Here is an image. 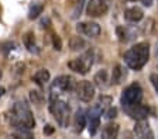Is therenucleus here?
Segmentation results:
<instances>
[{
	"instance_id": "nucleus-1",
	"label": "nucleus",
	"mask_w": 158,
	"mask_h": 139,
	"mask_svg": "<svg viewBox=\"0 0 158 139\" xmlns=\"http://www.w3.org/2000/svg\"><path fill=\"white\" fill-rule=\"evenodd\" d=\"M124 63L130 69L140 70L150 59V45L147 42H140L131 46L124 52Z\"/></svg>"
},
{
	"instance_id": "nucleus-2",
	"label": "nucleus",
	"mask_w": 158,
	"mask_h": 139,
	"mask_svg": "<svg viewBox=\"0 0 158 139\" xmlns=\"http://www.w3.org/2000/svg\"><path fill=\"white\" fill-rule=\"evenodd\" d=\"M11 125L14 128H27L33 129L35 126V119L30 107L24 101H17L11 108Z\"/></svg>"
},
{
	"instance_id": "nucleus-3",
	"label": "nucleus",
	"mask_w": 158,
	"mask_h": 139,
	"mask_svg": "<svg viewBox=\"0 0 158 139\" xmlns=\"http://www.w3.org/2000/svg\"><path fill=\"white\" fill-rule=\"evenodd\" d=\"M49 111L54 115L55 121L58 122L59 126L66 128L69 125V119H71V107L66 101L61 100L59 97H49Z\"/></svg>"
},
{
	"instance_id": "nucleus-4",
	"label": "nucleus",
	"mask_w": 158,
	"mask_h": 139,
	"mask_svg": "<svg viewBox=\"0 0 158 139\" xmlns=\"http://www.w3.org/2000/svg\"><path fill=\"white\" fill-rule=\"evenodd\" d=\"M75 87L76 80L72 76H68V75L58 76L51 86V97H58V94H61V93L72 91V90H75Z\"/></svg>"
},
{
	"instance_id": "nucleus-5",
	"label": "nucleus",
	"mask_w": 158,
	"mask_h": 139,
	"mask_svg": "<svg viewBox=\"0 0 158 139\" xmlns=\"http://www.w3.org/2000/svg\"><path fill=\"white\" fill-rule=\"evenodd\" d=\"M93 65V52L92 51H86L85 53H82L79 58L71 60L68 63V66L73 70V72L79 73V75H86L90 70Z\"/></svg>"
},
{
	"instance_id": "nucleus-6",
	"label": "nucleus",
	"mask_w": 158,
	"mask_h": 139,
	"mask_svg": "<svg viewBox=\"0 0 158 139\" xmlns=\"http://www.w3.org/2000/svg\"><path fill=\"white\" fill-rule=\"evenodd\" d=\"M141 98H143V89L140 87L138 83H133V84L127 86L123 90L120 101H122L123 107H128V106H133V104L141 103Z\"/></svg>"
},
{
	"instance_id": "nucleus-7",
	"label": "nucleus",
	"mask_w": 158,
	"mask_h": 139,
	"mask_svg": "<svg viewBox=\"0 0 158 139\" xmlns=\"http://www.w3.org/2000/svg\"><path fill=\"white\" fill-rule=\"evenodd\" d=\"M75 93L81 101L83 103H89L90 100L95 97V84L89 80H82V82L76 83Z\"/></svg>"
},
{
	"instance_id": "nucleus-8",
	"label": "nucleus",
	"mask_w": 158,
	"mask_h": 139,
	"mask_svg": "<svg viewBox=\"0 0 158 139\" xmlns=\"http://www.w3.org/2000/svg\"><path fill=\"white\" fill-rule=\"evenodd\" d=\"M103 113V107L100 103L95 104L92 108L86 113V118H88V125H89V133L95 135L98 132V128L100 125V115Z\"/></svg>"
},
{
	"instance_id": "nucleus-9",
	"label": "nucleus",
	"mask_w": 158,
	"mask_h": 139,
	"mask_svg": "<svg viewBox=\"0 0 158 139\" xmlns=\"http://www.w3.org/2000/svg\"><path fill=\"white\" fill-rule=\"evenodd\" d=\"M110 0H89L86 4V13L90 17H102L109 11Z\"/></svg>"
},
{
	"instance_id": "nucleus-10",
	"label": "nucleus",
	"mask_w": 158,
	"mask_h": 139,
	"mask_svg": "<svg viewBox=\"0 0 158 139\" xmlns=\"http://www.w3.org/2000/svg\"><path fill=\"white\" fill-rule=\"evenodd\" d=\"M76 31L81 35H85L88 38H96L100 35V27L99 24L92 23V21H85V23H79L76 25Z\"/></svg>"
},
{
	"instance_id": "nucleus-11",
	"label": "nucleus",
	"mask_w": 158,
	"mask_h": 139,
	"mask_svg": "<svg viewBox=\"0 0 158 139\" xmlns=\"http://www.w3.org/2000/svg\"><path fill=\"white\" fill-rule=\"evenodd\" d=\"M124 111L131 117L133 119L138 121V119H147L148 114H150V108L145 106H143L141 103H137V104H133V106H128V107H123Z\"/></svg>"
},
{
	"instance_id": "nucleus-12",
	"label": "nucleus",
	"mask_w": 158,
	"mask_h": 139,
	"mask_svg": "<svg viewBox=\"0 0 158 139\" xmlns=\"http://www.w3.org/2000/svg\"><path fill=\"white\" fill-rule=\"evenodd\" d=\"M134 133L138 138H154V132H152L150 124L147 122V119H138L134 126Z\"/></svg>"
},
{
	"instance_id": "nucleus-13",
	"label": "nucleus",
	"mask_w": 158,
	"mask_h": 139,
	"mask_svg": "<svg viewBox=\"0 0 158 139\" xmlns=\"http://www.w3.org/2000/svg\"><path fill=\"white\" fill-rule=\"evenodd\" d=\"M143 17H144V13L140 7H130L124 11V18L128 23H138L143 20Z\"/></svg>"
},
{
	"instance_id": "nucleus-14",
	"label": "nucleus",
	"mask_w": 158,
	"mask_h": 139,
	"mask_svg": "<svg viewBox=\"0 0 158 139\" xmlns=\"http://www.w3.org/2000/svg\"><path fill=\"white\" fill-rule=\"evenodd\" d=\"M137 35L135 28H128V27H117V37L122 42H128V41L134 40Z\"/></svg>"
},
{
	"instance_id": "nucleus-15",
	"label": "nucleus",
	"mask_w": 158,
	"mask_h": 139,
	"mask_svg": "<svg viewBox=\"0 0 158 139\" xmlns=\"http://www.w3.org/2000/svg\"><path fill=\"white\" fill-rule=\"evenodd\" d=\"M88 124V118H86V111L83 110H78L73 117V125H75V132H82L83 128Z\"/></svg>"
},
{
	"instance_id": "nucleus-16",
	"label": "nucleus",
	"mask_w": 158,
	"mask_h": 139,
	"mask_svg": "<svg viewBox=\"0 0 158 139\" xmlns=\"http://www.w3.org/2000/svg\"><path fill=\"white\" fill-rule=\"evenodd\" d=\"M118 133V125L114 122H109L102 128V136L105 139H112L116 138Z\"/></svg>"
},
{
	"instance_id": "nucleus-17",
	"label": "nucleus",
	"mask_w": 158,
	"mask_h": 139,
	"mask_svg": "<svg viewBox=\"0 0 158 139\" xmlns=\"http://www.w3.org/2000/svg\"><path fill=\"white\" fill-rule=\"evenodd\" d=\"M95 84L99 87V89H106L109 86V76H107V72L105 69L103 70H99L98 73L95 75V79H93Z\"/></svg>"
},
{
	"instance_id": "nucleus-18",
	"label": "nucleus",
	"mask_w": 158,
	"mask_h": 139,
	"mask_svg": "<svg viewBox=\"0 0 158 139\" xmlns=\"http://www.w3.org/2000/svg\"><path fill=\"white\" fill-rule=\"evenodd\" d=\"M49 72L47 69H40L38 72L33 76V80L38 84V86H45L47 83L49 82Z\"/></svg>"
},
{
	"instance_id": "nucleus-19",
	"label": "nucleus",
	"mask_w": 158,
	"mask_h": 139,
	"mask_svg": "<svg viewBox=\"0 0 158 139\" xmlns=\"http://www.w3.org/2000/svg\"><path fill=\"white\" fill-rule=\"evenodd\" d=\"M24 45H26V48L31 53H38L40 52L38 46H37V44H35V38H34V35L31 33H27L26 35H24Z\"/></svg>"
},
{
	"instance_id": "nucleus-20",
	"label": "nucleus",
	"mask_w": 158,
	"mask_h": 139,
	"mask_svg": "<svg viewBox=\"0 0 158 139\" xmlns=\"http://www.w3.org/2000/svg\"><path fill=\"white\" fill-rule=\"evenodd\" d=\"M124 77H126V73H124V70H123V68L120 66V65L114 66V69H113V73H112V83H114V84H118V83L122 82Z\"/></svg>"
},
{
	"instance_id": "nucleus-21",
	"label": "nucleus",
	"mask_w": 158,
	"mask_h": 139,
	"mask_svg": "<svg viewBox=\"0 0 158 139\" xmlns=\"http://www.w3.org/2000/svg\"><path fill=\"white\" fill-rule=\"evenodd\" d=\"M43 10H44V6L41 3L31 4V7H30V10H28V18H30V20H34V18H37L40 14L43 13Z\"/></svg>"
},
{
	"instance_id": "nucleus-22",
	"label": "nucleus",
	"mask_w": 158,
	"mask_h": 139,
	"mask_svg": "<svg viewBox=\"0 0 158 139\" xmlns=\"http://www.w3.org/2000/svg\"><path fill=\"white\" fill-rule=\"evenodd\" d=\"M69 45H71V49L72 51H79L85 46V41L81 37H73L72 40H71V42H69Z\"/></svg>"
},
{
	"instance_id": "nucleus-23",
	"label": "nucleus",
	"mask_w": 158,
	"mask_h": 139,
	"mask_svg": "<svg viewBox=\"0 0 158 139\" xmlns=\"http://www.w3.org/2000/svg\"><path fill=\"white\" fill-rule=\"evenodd\" d=\"M117 115V110L114 108V107H110V108L107 110V111H106L105 113V117L107 119H112V118H114V117Z\"/></svg>"
},
{
	"instance_id": "nucleus-24",
	"label": "nucleus",
	"mask_w": 158,
	"mask_h": 139,
	"mask_svg": "<svg viewBox=\"0 0 158 139\" xmlns=\"http://www.w3.org/2000/svg\"><path fill=\"white\" fill-rule=\"evenodd\" d=\"M150 82H151V84L154 86L155 91L158 94V73H152L151 76H150Z\"/></svg>"
},
{
	"instance_id": "nucleus-25",
	"label": "nucleus",
	"mask_w": 158,
	"mask_h": 139,
	"mask_svg": "<svg viewBox=\"0 0 158 139\" xmlns=\"http://www.w3.org/2000/svg\"><path fill=\"white\" fill-rule=\"evenodd\" d=\"M52 42H54V48H55L56 51H61V48H62V42H61V40H59L58 35L52 37Z\"/></svg>"
},
{
	"instance_id": "nucleus-26",
	"label": "nucleus",
	"mask_w": 158,
	"mask_h": 139,
	"mask_svg": "<svg viewBox=\"0 0 158 139\" xmlns=\"http://www.w3.org/2000/svg\"><path fill=\"white\" fill-rule=\"evenodd\" d=\"M54 129L51 128V125H47L45 128H44V133H47V135H49V133H52Z\"/></svg>"
},
{
	"instance_id": "nucleus-27",
	"label": "nucleus",
	"mask_w": 158,
	"mask_h": 139,
	"mask_svg": "<svg viewBox=\"0 0 158 139\" xmlns=\"http://www.w3.org/2000/svg\"><path fill=\"white\" fill-rule=\"evenodd\" d=\"M4 91H6V90H4V87H2V86H0V98H2V97H3Z\"/></svg>"
},
{
	"instance_id": "nucleus-28",
	"label": "nucleus",
	"mask_w": 158,
	"mask_h": 139,
	"mask_svg": "<svg viewBox=\"0 0 158 139\" xmlns=\"http://www.w3.org/2000/svg\"><path fill=\"white\" fill-rule=\"evenodd\" d=\"M157 56H158V44H157Z\"/></svg>"
},
{
	"instance_id": "nucleus-29",
	"label": "nucleus",
	"mask_w": 158,
	"mask_h": 139,
	"mask_svg": "<svg viewBox=\"0 0 158 139\" xmlns=\"http://www.w3.org/2000/svg\"><path fill=\"white\" fill-rule=\"evenodd\" d=\"M0 77H2V70H0Z\"/></svg>"
},
{
	"instance_id": "nucleus-30",
	"label": "nucleus",
	"mask_w": 158,
	"mask_h": 139,
	"mask_svg": "<svg viewBox=\"0 0 158 139\" xmlns=\"http://www.w3.org/2000/svg\"><path fill=\"white\" fill-rule=\"evenodd\" d=\"M130 2H137V0H130Z\"/></svg>"
}]
</instances>
